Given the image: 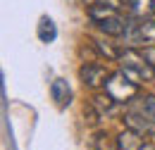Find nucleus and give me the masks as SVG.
Returning a JSON list of instances; mask_svg holds the SVG:
<instances>
[{"mask_svg": "<svg viewBox=\"0 0 155 150\" xmlns=\"http://www.w3.org/2000/svg\"><path fill=\"white\" fill-rule=\"evenodd\" d=\"M131 15L138 19H148L155 15V0H129Z\"/></svg>", "mask_w": 155, "mask_h": 150, "instance_id": "obj_8", "label": "nucleus"}, {"mask_svg": "<svg viewBox=\"0 0 155 150\" xmlns=\"http://www.w3.org/2000/svg\"><path fill=\"white\" fill-rule=\"evenodd\" d=\"M105 93L112 100H117L119 105L122 103H131L138 95V83L131 81L124 72H117V74H110V79L105 81Z\"/></svg>", "mask_w": 155, "mask_h": 150, "instance_id": "obj_3", "label": "nucleus"}, {"mask_svg": "<svg viewBox=\"0 0 155 150\" xmlns=\"http://www.w3.org/2000/svg\"><path fill=\"white\" fill-rule=\"evenodd\" d=\"M50 95H53V100L58 103L60 107H64V105H69V100H72V88H69V83H67L64 79H55L53 86H50Z\"/></svg>", "mask_w": 155, "mask_h": 150, "instance_id": "obj_7", "label": "nucleus"}, {"mask_svg": "<svg viewBox=\"0 0 155 150\" xmlns=\"http://www.w3.org/2000/svg\"><path fill=\"white\" fill-rule=\"evenodd\" d=\"M58 36V29H55V24H53V19L50 17H43L38 24V38L43 43H53Z\"/></svg>", "mask_w": 155, "mask_h": 150, "instance_id": "obj_9", "label": "nucleus"}, {"mask_svg": "<svg viewBox=\"0 0 155 150\" xmlns=\"http://www.w3.org/2000/svg\"><path fill=\"white\" fill-rule=\"evenodd\" d=\"M79 79L84 81V86L98 88V86H105V81L110 79V72H107L103 64H98V62H86V64H81V69H79Z\"/></svg>", "mask_w": 155, "mask_h": 150, "instance_id": "obj_4", "label": "nucleus"}, {"mask_svg": "<svg viewBox=\"0 0 155 150\" xmlns=\"http://www.w3.org/2000/svg\"><path fill=\"white\" fill-rule=\"evenodd\" d=\"M115 105H119V103L112 100L107 93H105V95H96V98H93V107H96L100 114H110L112 110H115Z\"/></svg>", "mask_w": 155, "mask_h": 150, "instance_id": "obj_10", "label": "nucleus"}, {"mask_svg": "<svg viewBox=\"0 0 155 150\" xmlns=\"http://www.w3.org/2000/svg\"><path fill=\"white\" fill-rule=\"evenodd\" d=\"M141 53L146 55V60H148V62L153 64V69H155V45H146V48H143Z\"/></svg>", "mask_w": 155, "mask_h": 150, "instance_id": "obj_14", "label": "nucleus"}, {"mask_svg": "<svg viewBox=\"0 0 155 150\" xmlns=\"http://www.w3.org/2000/svg\"><path fill=\"white\" fill-rule=\"evenodd\" d=\"M93 45H96V50L100 53V55H107L110 60H117V57H119V53H117L115 48H110V45L103 43V41H93Z\"/></svg>", "mask_w": 155, "mask_h": 150, "instance_id": "obj_12", "label": "nucleus"}, {"mask_svg": "<svg viewBox=\"0 0 155 150\" xmlns=\"http://www.w3.org/2000/svg\"><path fill=\"white\" fill-rule=\"evenodd\" d=\"M127 129H134L138 133H153L155 131V95H136L131 103H127L124 112Z\"/></svg>", "mask_w": 155, "mask_h": 150, "instance_id": "obj_1", "label": "nucleus"}, {"mask_svg": "<svg viewBox=\"0 0 155 150\" xmlns=\"http://www.w3.org/2000/svg\"><path fill=\"white\" fill-rule=\"evenodd\" d=\"M86 5H110V7H122V0H84Z\"/></svg>", "mask_w": 155, "mask_h": 150, "instance_id": "obj_13", "label": "nucleus"}, {"mask_svg": "<svg viewBox=\"0 0 155 150\" xmlns=\"http://www.w3.org/2000/svg\"><path fill=\"white\" fill-rule=\"evenodd\" d=\"M117 150H155V145L146 138V133L127 129L117 136Z\"/></svg>", "mask_w": 155, "mask_h": 150, "instance_id": "obj_5", "label": "nucleus"}, {"mask_svg": "<svg viewBox=\"0 0 155 150\" xmlns=\"http://www.w3.org/2000/svg\"><path fill=\"white\" fill-rule=\"evenodd\" d=\"M93 148L96 150H117V138H110L107 133H96L93 136Z\"/></svg>", "mask_w": 155, "mask_h": 150, "instance_id": "obj_11", "label": "nucleus"}, {"mask_svg": "<svg viewBox=\"0 0 155 150\" xmlns=\"http://www.w3.org/2000/svg\"><path fill=\"white\" fill-rule=\"evenodd\" d=\"M117 62H119V72H124V74L129 76L131 81H136L138 86H141V83H148V81L155 79L153 64L146 60L143 53H138V50H134V48L122 50L119 57H117Z\"/></svg>", "mask_w": 155, "mask_h": 150, "instance_id": "obj_2", "label": "nucleus"}, {"mask_svg": "<svg viewBox=\"0 0 155 150\" xmlns=\"http://www.w3.org/2000/svg\"><path fill=\"white\" fill-rule=\"evenodd\" d=\"M129 19L119 17V15H112V17L103 19V21H98V29L103 31V34H107V36H115V38H122L127 34V29H129Z\"/></svg>", "mask_w": 155, "mask_h": 150, "instance_id": "obj_6", "label": "nucleus"}]
</instances>
